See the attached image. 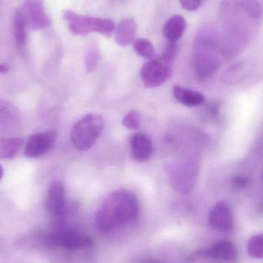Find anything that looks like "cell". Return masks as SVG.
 <instances>
[{
  "label": "cell",
  "mask_w": 263,
  "mask_h": 263,
  "mask_svg": "<svg viewBox=\"0 0 263 263\" xmlns=\"http://www.w3.org/2000/svg\"><path fill=\"white\" fill-rule=\"evenodd\" d=\"M141 79L148 88L160 86L169 80L171 76V65L162 60H151L141 69Z\"/></svg>",
  "instance_id": "4"
},
{
  "label": "cell",
  "mask_w": 263,
  "mask_h": 263,
  "mask_svg": "<svg viewBox=\"0 0 263 263\" xmlns=\"http://www.w3.org/2000/svg\"><path fill=\"white\" fill-rule=\"evenodd\" d=\"M9 70V66L7 64H5V63L0 64V72H1V73H6Z\"/></svg>",
  "instance_id": "25"
},
{
  "label": "cell",
  "mask_w": 263,
  "mask_h": 263,
  "mask_svg": "<svg viewBox=\"0 0 263 263\" xmlns=\"http://www.w3.org/2000/svg\"><path fill=\"white\" fill-rule=\"evenodd\" d=\"M262 183H263V170H262Z\"/></svg>",
  "instance_id": "26"
},
{
  "label": "cell",
  "mask_w": 263,
  "mask_h": 263,
  "mask_svg": "<svg viewBox=\"0 0 263 263\" xmlns=\"http://www.w3.org/2000/svg\"><path fill=\"white\" fill-rule=\"evenodd\" d=\"M122 124L127 129H137L140 127L141 114L137 110H132L128 112L123 120Z\"/></svg>",
  "instance_id": "21"
},
{
  "label": "cell",
  "mask_w": 263,
  "mask_h": 263,
  "mask_svg": "<svg viewBox=\"0 0 263 263\" xmlns=\"http://www.w3.org/2000/svg\"><path fill=\"white\" fill-rule=\"evenodd\" d=\"M204 0H180L181 5L182 8L185 10L195 11L197 10L201 6Z\"/></svg>",
  "instance_id": "24"
},
{
  "label": "cell",
  "mask_w": 263,
  "mask_h": 263,
  "mask_svg": "<svg viewBox=\"0 0 263 263\" xmlns=\"http://www.w3.org/2000/svg\"><path fill=\"white\" fill-rule=\"evenodd\" d=\"M63 16L69 30L75 35H85L91 32H97L103 36L111 37L115 32V24L108 18L80 15L71 10H65Z\"/></svg>",
  "instance_id": "2"
},
{
  "label": "cell",
  "mask_w": 263,
  "mask_h": 263,
  "mask_svg": "<svg viewBox=\"0 0 263 263\" xmlns=\"http://www.w3.org/2000/svg\"><path fill=\"white\" fill-rule=\"evenodd\" d=\"M140 213L137 196L129 190H116L104 199L95 216V224L102 233H109L134 222Z\"/></svg>",
  "instance_id": "1"
},
{
  "label": "cell",
  "mask_w": 263,
  "mask_h": 263,
  "mask_svg": "<svg viewBox=\"0 0 263 263\" xmlns=\"http://www.w3.org/2000/svg\"><path fill=\"white\" fill-rule=\"evenodd\" d=\"M188 167L181 168L174 175L172 182L174 188L182 194H189L194 188L196 183V176H197L194 168L188 170Z\"/></svg>",
  "instance_id": "14"
},
{
  "label": "cell",
  "mask_w": 263,
  "mask_h": 263,
  "mask_svg": "<svg viewBox=\"0 0 263 263\" xmlns=\"http://www.w3.org/2000/svg\"><path fill=\"white\" fill-rule=\"evenodd\" d=\"M250 185V179L245 175H237L232 180V186L236 191L245 190Z\"/></svg>",
  "instance_id": "23"
},
{
  "label": "cell",
  "mask_w": 263,
  "mask_h": 263,
  "mask_svg": "<svg viewBox=\"0 0 263 263\" xmlns=\"http://www.w3.org/2000/svg\"><path fill=\"white\" fill-rule=\"evenodd\" d=\"M134 50L140 57L148 60H152L155 55L154 46L151 41L146 39H137L134 41Z\"/></svg>",
  "instance_id": "18"
},
{
  "label": "cell",
  "mask_w": 263,
  "mask_h": 263,
  "mask_svg": "<svg viewBox=\"0 0 263 263\" xmlns=\"http://www.w3.org/2000/svg\"><path fill=\"white\" fill-rule=\"evenodd\" d=\"M49 242L55 247L68 250H80L92 245L91 239L86 235L76 230H62L49 236Z\"/></svg>",
  "instance_id": "7"
},
{
  "label": "cell",
  "mask_w": 263,
  "mask_h": 263,
  "mask_svg": "<svg viewBox=\"0 0 263 263\" xmlns=\"http://www.w3.org/2000/svg\"><path fill=\"white\" fill-rule=\"evenodd\" d=\"M173 95L179 103L188 107L201 106L205 103V97L202 93L180 86H174Z\"/></svg>",
  "instance_id": "15"
},
{
  "label": "cell",
  "mask_w": 263,
  "mask_h": 263,
  "mask_svg": "<svg viewBox=\"0 0 263 263\" xmlns=\"http://www.w3.org/2000/svg\"><path fill=\"white\" fill-rule=\"evenodd\" d=\"M27 26L24 12L17 9L13 16V35L15 45L20 49H23L27 43Z\"/></svg>",
  "instance_id": "16"
},
{
  "label": "cell",
  "mask_w": 263,
  "mask_h": 263,
  "mask_svg": "<svg viewBox=\"0 0 263 263\" xmlns=\"http://www.w3.org/2000/svg\"><path fill=\"white\" fill-rule=\"evenodd\" d=\"M103 129L101 116L91 114L77 122L71 132L73 145L80 151L89 149L98 139Z\"/></svg>",
  "instance_id": "3"
},
{
  "label": "cell",
  "mask_w": 263,
  "mask_h": 263,
  "mask_svg": "<svg viewBox=\"0 0 263 263\" xmlns=\"http://www.w3.org/2000/svg\"><path fill=\"white\" fill-rule=\"evenodd\" d=\"M196 255L223 261H233L238 256L236 246L226 239H222L208 248L201 249Z\"/></svg>",
  "instance_id": "10"
},
{
  "label": "cell",
  "mask_w": 263,
  "mask_h": 263,
  "mask_svg": "<svg viewBox=\"0 0 263 263\" xmlns=\"http://www.w3.org/2000/svg\"><path fill=\"white\" fill-rule=\"evenodd\" d=\"M57 139L55 131L40 132L29 136L25 145L24 155L30 159H37L50 151Z\"/></svg>",
  "instance_id": "5"
},
{
  "label": "cell",
  "mask_w": 263,
  "mask_h": 263,
  "mask_svg": "<svg viewBox=\"0 0 263 263\" xmlns=\"http://www.w3.org/2000/svg\"><path fill=\"white\" fill-rule=\"evenodd\" d=\"M23 141L20 138H6L0 141V157L11 159L15 157L23 145Z\"/></svg>",
  "instance_id": "17"
},
{
  "label": "cell",
  "mask_w": 263,
  "mask_h": 263,
  "mask_svg": "<svg viewBox=\"0 0 263 263\" xmlns=\"http://www.w3.org/2000/svg\"><path fill=\"white\" fill-rule=\"evenodd\" d=\"M234 219L230 205L225 202H219L210 210L208 224L212 229L218 232L230 231L233 229Z\"/></svg>",
  "instance_id": "9"
},
{
  "label": "cell",
  "mask_w": 263,
  "mask_h": 263,
  "mask_svg": "<svg viewBox=\"0 0 263 263\" xmlns=\"http://www.w3.org/2000/svg\"><path fill=\"white\" fill-rule=\"evenodd\" d=\"M23 11L30 29L40 30L50 26V18L42 0H25Z\"/></svg>",
  "instance_id": "8"
},
{
  "label": "cell",
  "mask_w": 263,
  "mask_h": 263,
  "mask_svg": "<svg viewBox=\"0 0 263 263\" xmlns=\"http://www.w3.org/2000/svg\"><path fill=\"white\" fill-rule=\"evenodd\" d=\"M187 28V22L182 15L176 14L168 18L163 29L164 36L168 42L177 43L182 38Z\"/></svg>",
  "instance_id": "13"
},
{
  "label": "cell",
  "mask_w": 263,
  "mask_h": 263,
  "mask_svg": "<svg viewBox=\"0 0 263 263\" xmlns=\"http://www.w3.org/2000/svg\"><path fill=\"white\" fill-rule=\"evenodd\" d=\"M115 41L119 46H127L134 41L137 24L134 18H123L115 29Z\"/></svg>",
  "instance_id": "12"
},
{
  "label": "cell",
  "mask_w": 263,
  "mask_h": 263,
  "mask_svg": "<svg viewBox=\"0 0 263 263\" xmlns=\"http://www.w3.org/2000/svg\"><path fill=\"white\" fill-rule=\"evenodd\" d=\"M249 255L253 259H263V233L250 238L247 245Z\"/></svg>",
  "instance_id": "20"
},
{
  "label": "cell",
  "mask_w": 263,
  "mask_h": 263,
  "mask_svg": "<svg viewBox=\"0 0 263 263\" xmlns=\"http://www.w3.org/2000/svg\"><path fill=\"white\" fill-rule=\"evenodd\" d=\"M131 154L137 162L149 160L154 153V145L149 136L143 133H136L130 140Z\"/></svg>",
  "instance_id": "11"
},
{
  "label": "cell",
  "mask_w": 263,
  "mask_h": 263,
  "mask_svg": "<svg viewBox=\"0 0 263 263\" xmlns=\"http://www.w3.org/2000/svg\"><path fill=\"white\" fill-rule=\"evenodd\" d=\"M178 52V45L176 43L168 42L167 46L164 49L161 60L168 65H171L174 62Z\"/></svg>",
  "instance_id": "22"
},
{
  "label": "cell",
  "mask_w": 263,
  "mask_h": 263,
  "mask_svg": "<svg viewBox=\"0 0 263 263\" xmlns=\"http://www.w3.org/2000/svg\"><path fill=\"white\" fill-rule=\"evenodd\" d=\"M100 60V49L96 43L90 45L85 55L84 63L86 71L91 73L95 70Z\"/></svg>",
  "instance_id": "19"
},
{
  "label": "cell",
  "mask_w": 263,
  "mask_h": 263,
  "mask_svg": "<svg viewBox=\"0 0 263 263\" xmlns=\"http://www.w3.org/2000/svg\"><path fill=\"white\" fill-rule=\"evenodd\" d=\"M46 210L57 219H63L67 213L66 191L60 181L54 180L48 189L46 199Z\"/></svg>",
  "instance_id": "6"
}]
</instances>
